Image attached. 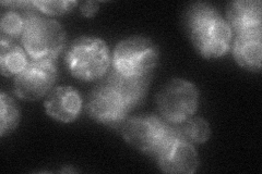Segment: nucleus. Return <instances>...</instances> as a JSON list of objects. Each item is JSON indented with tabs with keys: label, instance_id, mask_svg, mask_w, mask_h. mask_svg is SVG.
Listing matches in <instances>:
<instances>
[{
	"label": "nucleus",
	"instance_id": "obj_15",
	"mask_svg": "<svg viewBox=\"0 0 262 174\" xmlns=\"http://www.w3.org/2000/svg\"><path fill=\"white\" fill-rule=\"evenodd\" d=\"M180 135L191 144H203L208 142L211 136L209 123L200 117H190L183 123L176 124Z\"/></svg>",
	"mask_w": 262,
	"mask_h": 174
},
{
	"label": "nucleus",
	"instance_id": "obj_19",
	"mask_svg": "<svg viewBox=\"0 0 262 174\" xmlns=\"http://www.w3.org/2000/svg\"><path fill=\"white\" fill-rule=\"evenodd\" d=\"M98 10V3L96 2H85L81 5V12L84 16H93Z\"/></svg>",
	"mask_w": 262,
	"mask_h": 174
},
{
	"label": "nucleus",
	"instance_id": "obj_16",
	"mask_svg": "<svg viewBox=\"0 0 262 174\" xmlns=\"http://www.w3.org/2000/svg\"><path fill=\"white\" fill-rule=\"evenodd\" d=\"M20 112L13 99L5 93L0 95V135L9 134L18 127Z\"/></svg>",
	"mask_w": 262,
	"mask_h": 174
},
{
	"label": "nucleus",
	"instance_id": "obj_13",
	"mask_svg": "<svg viewBox=\"0 0 262 174\" xmlns=\"http://www.w3.org/2000/svg\"><path fill=\"white\" fill-rule=\"evenodd\" d=\"M233 56L242 68L258 72L262 59V32L236 35L233 43Z\"/></svg>",
	"mask_w": 262,
	"mask_h": 174
},
{
	"label": "nucleus",
	"instance_id": "obj_17",
	"mask_svg": "<svg viewBox=\"0 0 262 174\" xmlns=\"http://www.w3.org/2000/svg\"><path fill=\"white\" fill-rule=\"evenodd\" d=\"M2 36L15 40L22 36L24 31V20L18 8H10L3 12L0 21Z\"/></svg>",
	"mask_w": 262,
	"mask_h": 174
},
{
	"label": "nucleus",
	"instance_id": "obj_18",
	"mask_svg": "<svg viewBox=\"0 0 262 174\" xmlns=\"http://www.w3.org/2000/svg\"><path fill=\"white\" fill-rule=\"evenodd\" d=\"M33 5L40 12H44L45 14L60 15L71 11L78 5V3L73 2V0H51V2H48V0H42V2L34 0Z\"/></svg>",
	"mask_w": 262,
	"mask_h": 174
},
{
	"label": "nucleus",
	"instance_id": "obj_7",
	"mask_svg": "<svg viewBox=\"0 0 262 174\" xmlns=\"http://www.w3.org/2000/svg\"><path fill=\"white\" fill-rule=\"evenodd\" d=\"M56 60H31L14 78V93L29 102L38 101L51 90L57 79Z\"/></svg>",
	"mask_w": 262,
	"mask_h": 174
},
{
	"label": "nucleus",
	"instance_id": "obj_11",
	"mask_svg": "<svg viewBox=\"0 0 262 174\" xmlns=\"http://www.w3.org/2000/svg\"><path fill=\"white\" fill-rule=\"evenodd\" d=\"M151 78L152 73L136 76V74L121 73L113 68L105 83L119 95L131 110L143 102L149 89Z\"/></svg>",
	"mask_w": 262,
	"mask_h": 174
},
{
	"label": "nucleus",
	"instance_id": "obj_3",
	"mask_svg": "<svg viewBox=\"0 0 262 174\" xmlns=\"http://www.w3.org/2000/svg\"><path fill=\"white\" fill-rule=\"evenodd\" d=\"M111 53L107 44L97 37H80L72 41L66 64L78 80L92 82L103 78L111 67Z\"/></svg>",
	"mask_w": 262,
	"mask_h": 174
},
{
	"label": "nucleus",
	"instance_id": "obj_12",
	"mask_svg": "<svg viewBox=\"0 0 262 174\" xmlns=\"http://www.w3.org/2000/svg\"><path fill=\"white\" fill-rule=\"evenodd\" d=\"M82 104V97L77 89L71 86H58L48 94L45 102V110L53 119L70 123L77 119Z\"/></svg>",
	"mask_w": 262,
	"mask_h": 174
},
{
	"label": "nucleus",
	"instance_id": "obj_5",
	"mask_svg": "<svg viewBox=\"0 0 262 174\" xmlns=\"http://www.w3.org/2000/svg\"><path fill=\"white\" fill-rule=\"evenodd\" d=\"M126 142L141 153L155 157L173 133L174 124L157 115H140L125 119L119 126Z\"/></svg>",
	"mask_w": 262,
	"mask_h": 174
},
{
	"label": "nucleus",
	"instance_id": "obj_4",
	"mask_svg": "<svg viewBox=\"0 0 262 174\" xmlns=\"http://www.w3.org/2000/svg\"><path fill=\"white\" fill-rule=\"evenodd\" d=\"M161 118L170 124H180L198 109L199 92L191 82L173 79L164 85L155 97Z\"/></svg>",
	"mask_w": 262,
	"mask_h": 174
},
{
	"label": "nucleus",
	"instance_id": "obj_6",
	"mask_svg": "<svg viewBox=\"0 0 262 174\" xmlns=\"http://www.w3.org/2000/svg\"><path fill=\"white\" fill-rule=\"evenodd\" d=\"M159 61V49L144 36H131L122 39L115 47L113 68L125 74H150Z\"/></svg>",
	"mask_w": 262,
	"mask_h": 174
},
{
	"label": "nucleus",
	"instance_id": "obj_1",
	"mask_svg": "<svg viewBox=\"0 0 262 174\" xmlns=\"http://www.w3.org/2000/svg\"><path fill=\"white\" fill-rule=\"evenodd\" d=\"M185 29L192 45L207 59H216L229 49L233 32L226 19L210 4L196 3L188 8Z\"/></svg>",
	"mask_w": 262,
	"mask_h": 174
},
{
	"label": "nucleus",
	"instance_id": "obj_14",
	"mask_svg": "<svg viewBox=\"0 0 262 174\" xmlns=\"http://www.w3.org/2000/svg\"><path fill=\"white\" fill-rule=\"evenodd\" d=\"M27 52L15 40L0 38V70L6 78L18 76L29 64Z\"/></svg>",
	"mask_w": 262,
	"mask_h": 174
},
{
	"label": "nucleus",
	"instance_id": "obj_10",
	"mask_svg": "<svg viewBox=\"0 0 262 174\" xmlns=\"http://www.w3.org/2000/svg\"><path fill=\"white\" fill-rule=\"evenodd\" d=\"M226 21L236 35L262 32V4L260 0H235L226 9Z\"/></svg>",
	"mask_w": 262,
	"mask_h": 174
},
{
	"label": "nucleus",
	"instance_id": "obj_2",
	"mask_svg": "<svg viewBox=\"0 0 262 174\" xmlns=\"http://www.w3.org/2000/svg\"><path fill=\"white\" fill-rule=\"evenodd\" d=\"M24 20L21 43L32 60H56L66 44V31L56 20L43 18L33 2H11Z\"/></svg>",
	"mask_w": 262,
	"mask_h": 174
},
{
	"label": "nucleus",
	"instance_id": "obj_8",
	"mask_svg": "<svg viewBox=\"0 0 262 174\" xmlns=\"http://www.w3.org/2000/svg\"><path fill=\"white\" fill-rule=\"evenodd\" d=\"M163 172L171 174H191L199 167V157L193 145L180 135L174 124L173 133L155 155Z\"/></svg>",
	"mask_w": 262,
	"mask_h": 174
},
{
	"label": "nucleus",
	"instance_id": "obj_9",
	"mask_svg": "<svg viewBox=\"0 0 262 174\" xmlns=\"http://www.w3.org/2000/svg\"><path fill=\"white\" fill-rule=\"evenodd\" d=\"M86 109L95 121L112 127H119L130 111L119 95L105 82L93 89Z\"/></svg>",
	"mask_w": 262,
	"mask_h": 174
}]
</instances>
